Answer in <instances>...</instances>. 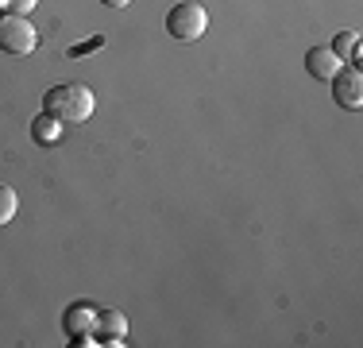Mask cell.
Listing matches in <instances>:
<instances>
[{
    "mask_svg": "<svg viewBox=\"0 0 363 348\" xmlns=\"http://www.w3.org/2000/svg\"><path fill=\"white\" fill-rule=\"evenodd\" d=\"M97 109V93L82 82H62L43 93V112L55 116L58 124H85Z\"/></svg>",
    "mask_w": 363,
    "mask_h": 348,
    "instance_id": "1",
    "label": "cell"
},
{
    "mask_svg": "<svg viewBox=\"0 0 363 348\" xmlns=\"http://www.w3.org/2000/svg\"><path fill=\"white\" fill-rule=\"evenodd\" d=\"M205 28H209V12H205V4H197V0H178L167 12V31H170V39H178V43L201 39Z\"/></svg>",
    "mask_w": 363,
    "mask_h": 348,
    "instance_id": "2",
    "label": "cell"
},
{
    "mask_svg": "<svg viewBox=\"0 0 363 348\" xmlns=\"http://www.w3.org/2000/svg\"><path fill=\"white\" fill-rule=\"evenodd\" d=\"M35 47H39V31H35V23H31L28 16H16V12L0 16V50H4V55L23 58Z\"/></svg>",
    "mask_w": 363,
    "mask_h": 348,
    "instance_id": "3",
    "label": "cell"
},
{
    "mask_svg": "<svg viewBox=\"0 0 363 348\" xmlns=\"http://www.w3.org/2000/svg\"><path fill=\"white\" fill-rule=\"evenodd\" d=\"M62 329H66V337H70L74 344H89V337L97 333V306H89V302L70 306L66 317H62Z\"/></svg>",
    "mask_w": 363,
    "mask_h": 348,
    "instance_id": "4",
    "label": "cell"
},
{
    "mask_svg": "<svg viewBox=\"0 0 363 348\" xmlns=\"http://www.w3.org/2000/svg\"><path fill=\"white\" fill-rule=\"evenodd\" d=\"M333 101L340 109H359L363 104V74L359 66H340V74L333 77Z\"/></svg>",
    "mask_w": 363,
    "mask_h": 348,
    "instance_id": "5",
    "label": "cell"
},
{
    "mask_svg": "<svg viewBox=\"0 0 363 348\" xmlns=\"http://www.w3.org/2000/svg\"><path fill=\"white\" fill-rule=\"evenodd\" d=\"M340 66H344V58L336 55L333 47H309L306 50V70L313 77H321V82H333V77L340 74Z\"/></svg>",
    "mask_w": 363,
    "mask_h": 348,
    "instance_id": "6",
    "label": "cell"
},
{
    "mask_svg": "<svg viewBox=\"0 0 363 348\" xmlns=\"http://www.w3.org/2000/svg\"><path fill=\"white\" fill-rule=\"evenodd\" d=\"M128 337V317L120 310H101L97 313V341L101 344H124Z\"/></svg>",
    "mask_w": 363,
    "mask_h": 348,
    "instance_id": "7",
    "label": "cell"
},
{
    "mask_svg": "<svg viewBox=\"0 0 363 348\" xmlns=\"http://www.w3.org/2000/svg\"><path fill=\"white\" fill-rule=\"evenodd\" d=\"M333 50L344 58V62H359V31H340L333 43Z\"/></svg>",
    "mask_w": 363,
    "mask_h": 348,
    "instance_id": "8",
    "label": "cell"
},
{
    "mask_svg": "<svg viewBox=\"0 0 363 348\" xmlns=\"http://www.w3.org/2000/svg\"><path fill=\"white\" fill-rule=\"evenodd\" d=\"M58 128H62V124H58L55 116H47V112H43V116H35V120H31V132H35V139H39V143H55Z\"/></svg>",
    "mask_w": 363,
    "mask_h": 348,
    "instance_id": "9",
    "label": "cell"
},
{
    "mask_svg": "<svg viewBox=\"0 0 363 348\" xmlns=\"http://www.w3.org/2000/svg\"><path fill=\"white\" fill-rule=\"evenodd\" d=\"M16 209H20V197H16V190L0 182V229H4V224L16 217Z\"/></svg>",
    "mask_w": 363,
    "mask_h": 348,
    "instance_id": "10",
    "label": "cell"
},
{
    "mask_svg": "<svg viewBox=\"0 0 363 348\" xmlns=\"http://www.w3.org/2000/svg\"><path fill=\"white\" fill-rule=\"evenodd\" d=\"M97 47H105V39H101V35H93V39H85V43H77V47H70V58H82V55H89V50H97Z\"/></svg>",
    "mask_w": 363,
    "mask_h": 348,
    "instance_id": "11",
    "label": "cell"
},
{
    "mask_svg": "<svg viewBox=\"0 0 363 348\" xmlns=\"http://www.w3.org/2000/svg\"><path fill=\"white\" fill-rule=\"evenodd\" d=\"M35 4H39V0H8V8H12L16 16H28L31 8H35Z\"/></svg>",
    "mask_w": 363,
    "mask_h": 348,
    "instance_id": "12",
    "label": "cell"
},
{
    "mask_svg": "<svg viewBox=\"0 0 363 348\" xmlns=\"http://www.w3.org/2000/svg\"><path fill=\"white\" fill-rule=\"evenodd\" d=\"M101 4H108V8H128L132 0H101Z\"/></svg>",
    "mask_w": 363,
    "mask_h": 348,
    "instance_id": "13",
    "label": "cell"
}]
</instances>
